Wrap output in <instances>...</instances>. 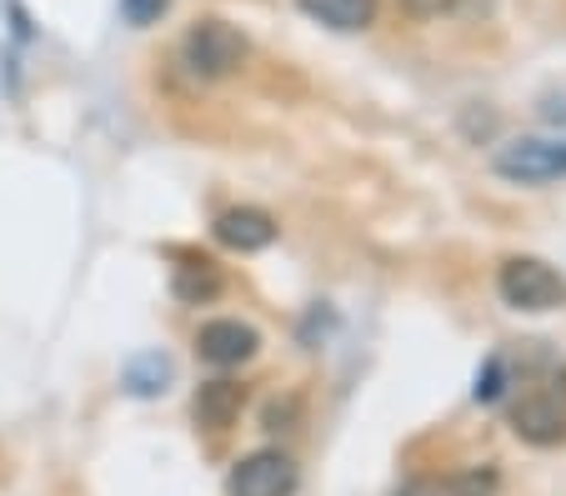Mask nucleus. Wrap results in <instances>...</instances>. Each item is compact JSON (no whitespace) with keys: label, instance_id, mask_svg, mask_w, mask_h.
I'll use <instances>...</instances> for the list:
<instances>
[{"label":"nucleus","instance_id":"nucleus-3","mask_svg":"<svg viewBox=\"0 0 566 496\" xmlns=\"http://www.w3.org/2000/svg\"><path fill=\"white\" fill-rule=\"evenodd\" d=\"M181 61L191 76L201 81H226L247 61V35L226 21H196L181 41Z\"/></svg>","mask_w":566,"mask_h":496},{"label":"nucleus","instance_id":"nucleus-4","mask_svg":"<svg viewBox=\"0 0 566 496\" xmlns=\"http://www.w3.org/2000/svg\"><path fill=\"white\" fill-rule=\"evenodd\" d=\"M492 166H496V176H506V181H516V186L562 181L566 176V140H552V136L506 140Z\"/></svg>","mask_w":566,"mask_h":496},{"label":"nucleus","instance_id":"nucleus-12","mask_svg":"<svg viewBox=\"0 0 566 496\" xmlns=\"http://www.w3.org/2000/svg\"><path fill=\"white\" fill-rule=\"evenodd\" d=\"M166 381H171V357H160V351H146L126 367L130 397H156V391H166Z\"/></svg>","mask_w":566,"mask_h":496},{"label":"nucleus","instance_id":"nucleus-8","mask_svg":"<svg viewBox=\"0 0 566 496\" xmlns=\"http://www.w3.org/2000/svg\"><path fill=\"white\" fill-rule=\"evenodd\" d=\"M241 401H247V391L235 387V381H206V387L196 391L191 411L206 432H226V426L241 416Z\"/></svg>","mask_w":566,"mask_h":496},{"label":"nucleus","instance_id":"nucleus-11","mask_svg":"<svg viewBox=\"0 0 566 496\" xmlns=\"http://www.w3.org/2000/svg\"><path fill=\"white\" fill-rule=\"evenodd\" d=\"M492 492H496V472H461V476L417 482L407 496H492Z\"/></svg>","mask_w":566,"mask_h":496},{"label":"nucleus","instance_id":"nucleus-13","mask_svg":"<svg viewBox=\"0 0 566 496\" xmlns=\"http://www.w3.org/2000/svg\"><path fill=\"white\" fill-rule=\"evenodd\" d=\"M506 381H512V367H506V357H492V361H486V371L476 377V401H502Z\"/></svg>","mask_w":566,"mask_h":496},{"label":"nucleus","instance_id":"nucleus-2","mask_svg":"<svg viewBox=\"0 0 566 496\" xmlns=\"http://www.w3.org/2000/svg\"><path fill=\"white\" fill-rule=\"evenodd\" d=\"M512 432L532 446H562L566 442V377H546L526 387L512 407Z\"/></svg>","mask_w":566,"mask_h":496},{"label":"nucleus","instance_id":"nucleus-5","mask_svg":"<svg viewBox=\"0 0 566 496\" xmlns=\"http://www.w3.org/2000/svg\"><path fill=\"white\" fill-rule=\"evenodd\" d=\"M296 492V466L281 452H251L226 476V496H291Z\"/></svg>","mask_w":566,"mask_h":496},{"label":"nucleus","instance_id":"nucleus-6","mask_svg":"<svg viewBox=\"0 0 566 496\" xmlns=\"http://www.w3.org/2000/svg\"><path fill=\"white\" fill-rule=\"evenodd\" d=\"M256 346H261L256 326L231 321V316H226V321H206L201 336H196V351H201V361H211V367H241V361L256 357Z\"/></svg>","mask_w":566,"mask_h":496},{"label":"nucleus","instance_id":"nucleus-7","mask_svg":"<svg viewBox=\"0 0 566 496\" xmlns=\"http://www.w3.org/2000/svg\"><path fill=\"white\" fill-rule=\"evenodd\" d=\"M216 241L241 251V256H251V251H266L271 241H276V221H271L261 205H231V211L216 217Z\"/></svg>","mask_w":566,"mask_h":496},{"label":"nucleus","instance_id":"nucleus-15","mask_svg":"<svg viewBox=\"0 0 566 496\" xmlns=\"http://www.w3.org/2000/svg\"><path fill=\"white\" fill-rule=\"evenodd\" d=\"M396 6H401L407 15H421V21H427V15H447L457 0H396Z\"/></svg>","mask_w":566,"mask_h":496},{"label":"nucleus","instance_id":"nucleus-9","mask_svg":"<svg viewBox=\"0 0 566 496\" xmlns=\"http://www.w3.org/2000/svg\"><path fill=\"white\" fill-rule=\"evenodd\" d=\"M301 11L332 31H366L376 15V0H301Z\"/></svg>","mask_w":566,"mask_h":496},{"label":"nucleus","instance_id":"nucleus-1","mask_svg":"<svg viewBox=\"0 0 566 496\" xmlns=\"http://www.w3.org/2000/svg\"><path fill=\"white\" fill-rule=\"evenodd\" d=\"M496 292H502V302L512 306V312H532V316L562 312L566 276L542 256H512V261H502V271H496Z\"/></svg>","mask_w":566,"mask_h":496},{"label":"nucleus","instance_id":"nucleus-14","mask_svg":"<svg viewBox=\"0 0 566 496\" xmlns=\"http://www.w3.org/2000/svg\"><path fill=\"white\" fill-rule=\"evenodd\" d=\"M166 11H171V0H120V15H126V25H136V31L156 25Z\"/></svg>","mask_w":566,"mask_h":496},{"label":"nucleus","instance_id":"nucleus-10","mask_svg":"<svg viewBox=\"0 0 566 496\" xmlns=\"http://www.w3.org/2000/svg\"><path fill=\"white\" fill-rule=\"evenodd\" d=\"M176 296H181V302H191V306L221 296V271H216V261L186 256V266H176Z\"/></svg>","mask_w":566,"mask_h":496},{"label":"nucleus","instance_id":"nucleus-16","mask_svg":"<svg viewBox=\"0 0 566 496\" xmlns=\"http://www.w3.org/2000/svg\"><path fill=\"white\" fill-rule=\"evenodd\" d=\"M546 120H556V126H562V140H566V101H552V106H546Z\"/></svg>","mask_w":566,"mask_h":496}]
</instances>
